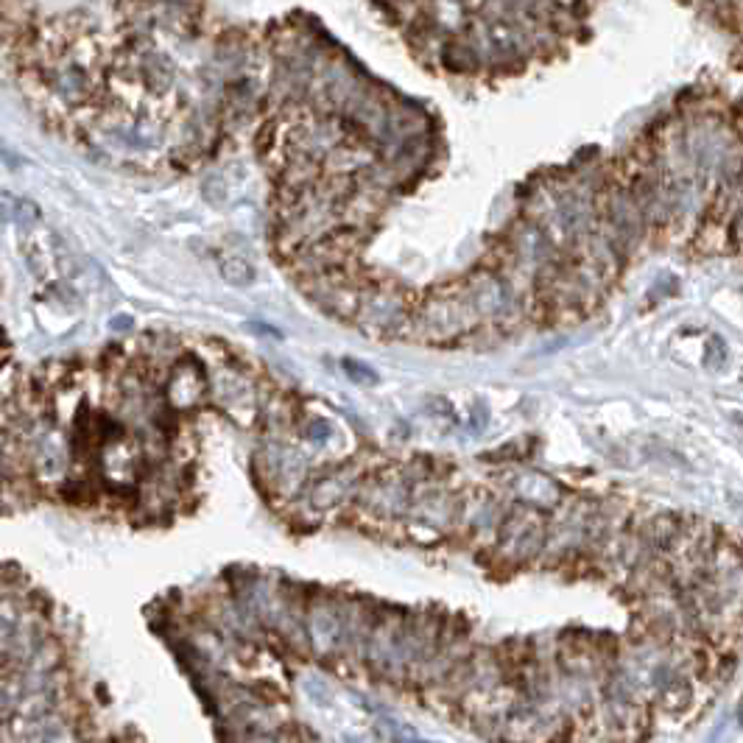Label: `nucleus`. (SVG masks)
Listing matches in <instances>:
<instances>
[{
    "label": "nucleus",
    "instance_id": "1",
    "mask_svg": "<svg viewBox=\"0 0 743 743\" xmlns=\"http://www.w3.org/2000/svg\"><path fill=\"white\" fill-rule=\"evenodd\" d=\"M221 271H224V277L235 285H249L255 280V269H252L246 260H238V257L224 260V263H221Z\"/></svg>",
    "mask_w": 743,
    "mask_h": 743
},
{
    "label": "nucleus",
    "instance_id": "2",
    "mask_svg": "<svg viewBox=\"0 0 743 743\" xmlns=\"http://www.w3.org/2000/svg\"><path fill=\"white\" fill-rule=\"evenodd\" d=\"M344 369L350 372L352 380H358V383H378V375L372 372V369H366L364 364H355V361H344Z\"/></svg>",
    "mask_w": 743,
    "mask_h": 743
},
{
    "label": "nucleus",
    "instance_id": "3",
    "mask_svg": "<svg viewBox=\"0 0 743 743\" xmlns=\"http://www.w3.org/2000/svg\"><path fill=\"white\" fill-rule=\"evenodd\" d=\"M741 721H743V704H741Z\"/></svg>",
    "mask_w": 743,
    "mask_h": 743
}]
</instances>
